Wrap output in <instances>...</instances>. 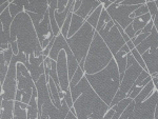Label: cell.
<instances>
[{"instance_id": "e575fe53", "label": "cell", "mask_w": 158, "mask_h": 119, "mask_svg": "<svg viewBox=\"0 0 158 119\" xmlns=\"http://www.w3.org/2000/svg\"><path fill=\"white\" fill-rule=\"evenodd\" d=\"M124 32L127 33V35L130 37V39H134L135 37H136V32L134 31V29H133V27H132V24L131 25H129L128 27H127L126 30H124Z\"/></svg>"}, {"instance_id": "d6a6232c", "label": "cell", "mask_w": 158, "mask_h": 119, "mask_svg": "<svg viewBox=\"0 0 158 119\" xmlns=\"http://www.w3.org/2000/svg\"><path fill=\"white\" fill-rule=\"evenodd\" d=\"M150 76H151V75L149 74V72H148V71H144V70H143V71L141 72V74L139 75V77L137 78V80L135 81L134 85H138L139 83H141L142 81H144V80H146L148 77H150Z\"/></svg>"}, {"instance_id": "ffe728a7", "label": "cell", "mask_w": 158, "mask_h": 119, "mask_svg": "<svg viewBox=\"0 0 158 119\" xmlns=\"http://www.w3.org/2000/svg\"><path fill=\"white\" fill-rule=\"evenodd\" d=\"M152 18H151V15L150 13H148L146 15H142V16H139V17H136L134 18L133 20V23H132V27H133L134 31L135 32H140L149 24V22L151 21Z\"/></svg>"}, {"instance_id": "d4e9b609", "label": "cell", "mask_w": 158, "mask_h": 119, "mask_svg": "<svg viewBox=\"0 0 158 119\" xmlns=\"http://www.w3.org/2000/svg\"><path fill=\"white\" fill-rule=\"evenodd\" d=\"M85 71H83L80 67H79L78 69H77V71H76V73L74 74L73 78L71 79V81H70V88L76 87V85H77L78 83L81 81V79L85 77Z\"/></svg>"}, {"instance_id": "6da1fadb", "label": "cell", "mask_w": 158, "mask_h": 119, "mask_svg": "<svg viewBox=\"0 0 158 119\" xmlns=\"http://www.w3.org/2000/svg\"><path fill=\"white\" fill-rule=\"evenodd\" d=\"M73 108L78 119H112L115 110L110 108L85 77L76 87L71 88Z\"/></svg>"}, {"instance_id": "d6986e66", "label": "cell", "mask_w": 158, "mask_h": 119, "mask_svg": "<svg viewBox=\"0 0 158 119\" xmlns=\"http://www.w3.org/2000/svg\"><path fill=\"white\" fill-rule=\"evenodd\" d=\"M1 100V112H0V119H13L14 118V100Z\"/></svg>"}, {"instance_id": "9a60e30c", "label": "cell", "mask_w": 158, "mask_h": 119, "mask_svg": "<svg viewBox=\"0 0 158 119\" xmlns=\"http://www.w3.org/2000/svg\"><path fill=\"white\" fill-rule=\"evenodd\" d=\"M158 49V33L155 29V27L152 29L151 34L144 41H142L139 45L136 47V50L140 54H144L149 50H156Z\"/></svg>"}, {"instance_id": "74e56055", "label": "cell", "mask_w": 158, "mask_h": 119, "mask_svg": "<svg viewBox=\"0 0 158 119\" xmlns=\"http://www.w3.org/2000/svg\"><path fill=\"white\" fill-rule=\"evenodd\" d=\"M154 27H155V29H156V31L158 33V14L155 16V18H154Z\"/></svg>"}, {"instance_id": "4fadbf2b", "label": "cell", "mask_w": 158, "mask_h": 119, "mask_svg": "<svg viewBox=\"0 0 158 119\" xmlns=\"http://www.w3.org/2000/svg\"><path fill=\"white\" fill-rule=\"evenodd\" d=\"M70 111L71 109L69 108V105L65 102V99H62V107H61V109H58L54 105L53 100L49 99L44 102L41 113L39 115L43 116L47 119H65L68 114L70 113Z\"/></svg>"}, {"instance_id": "83f0119b", "label": "cell", "mask_w": 158, "mask_h": 119, "mask_svg": "<svg viewBox=\"0 0 158 119\" xmlns=\"http://www.w3.org/2000/svg\"><path fill=\"white\" fill-rule=\"evenodd\" d=\"M149 13V7H148L147 3L146 4H142V6H140L138 9L135 11L133 14L131 15V18L134 20V18H136V17H139V16H142V15H146Z\"/></svg>"}, {"instance_id": "30bf717a", "label": "cell", "mask_w": 158, "mask_h": 119, "mask_svg": "<svg viewBox=\"0 0 158 119\" xmlns=\"http://www.w3.org/2000/svg\"><path fill=\"white\" fill-rule=\"evenodd\" d=\"M18 90L17 87V62L12 59L9 68V72L4 79L3 84L1 85V96L3 100H14L16 98V93Z\"/></svg>"}, {"instance_id": "277c9868", "label": "cell", "mask_w": 158, "mask_h": 119, "mask_svg": "<svg viewBox=\"0 0 158 119\" xmlns=\"http://www.w3.org/2000/svg\"><path fill=\"white\" fill-rule=\"evenodd\" d=\"M113 59L114 55L111 53L100 35L96 32L85 58V69H83L85 73L88 75L96 74L106 69Z\"/></svg>"}, {"instance_id": "ba28073f", "label": "cell", "mask_w": 158, "mask_h": 119, "mask_svg": "<svg viewBox=\"0 0 158 119\" xmlns=\"http://www.w3.org/2000/svg\"><path fill=\"white\" fill-rule=\"evenodd\" d=\"M119 0H114L113 3L110 6L106 11L114 22L118 23L123 30L133 23L131 15L136 11L140 6H122Z\"/></svg>"}, {"instance_id": "1f68e13d", "label": "cell", "mask_w": 158, "mask_h": 119, "mask_svg": "<svg viewBox=\"0 0 158 119\" xmlns=\"http://www.w3.org/2000/svg\"><path fill=\"white\" fill-rule=\"evenodd\" d=\"M122 6H142L146 4V0H122L120 2Z\"/></svg>"}, {"instance_id": "836d02e7", "label": "cell", "mask_w": 158, "mask_h": 119, "mask_svg": "<svg viewBox=\"0 0 158 119\" xmlns=\"http://www.w3.org/2000/svg\"><path fill=\"white\" fill-rule=\"evenodd\" d=\"M69 4V1L68 0H61V1H58V4H57V12H64L65 9H67Z\"/></svg>"}, {"instance_id": "5bb4252c", "label": "cell", "mask_w": 158, "mask_h": 119, "mask_svg": "<svg viewBox=\"0 0 158 119\" xmlns=\"http://www.w3.org/2000/svg\"><path fill=\"white\" fill-rule=\"evenodd\" d=\"M141 56L147 65V70L149 74L152 77H154L155 75L158 74V49L149 50Z\"/></svg>"}, {"instance_id": "484cf974", "label": "cell", "mask_w": 158, "mask_h": 119, "mask_svg": "<svg viewBox=\"0 0 158 119\" xmlns=\"http://www.w3.org/2000/svg\"><path fill=\"white\" fill-rule=\"evenodd\" d=\"M111 20H112V18H111V16L109 15L108 11H106V9H103L102 12H101V16H100V19H99L98 25H97V27H96V32L100 31L104 25H106V23H109Z\"/></svg>"}, {"instance_id": "8d00e7d4", "label": "cell", "mask_w": 158, "mask_h": 119, "mask_svg": "<svg viewBox=\"0 0 158 119\" xmlns=\"http://www.w3.org/2000/svg\"><path fill=\"white\" fill-rule=\"evenodd\" d=\"M65 119H78L77 116H76V113H75V110H74V108L71 109L70 113L68 114V116H67V118H65Z\"/></svg>"}, {"instance_id": "cb8c5ba5", "label": "cell", "mask_w": 158, "mask_h": 119, "mask_svg": "<svg viewBox=\"0 0 158 119\" xmlns=\"http://www.w3.org/2000/svg\"><path fill=\"white\" fill-rule=\"evenodd\" d=\"M103 9L104 7L102 6V3H101V6H99L97 9H96L95 11H94L90 16H89V18L86 19V22H89V23H90L94 29L97 27L99 19H100V16H101V12H102Z\"/></svg>"}, {"instance_id": "60d3db41", "label": "cell", "mask_w": 158, "mask_h": 119, "mask_svg": "<svg viewBox=\"0 0 158 119\" xmlns=\"http://www.w3.org/2000/svg\"><path fill=\"white\" fill-rule=\"evenodd\" d=\"M155 3H156V6L158 7V0H155Z\"/></svg>"}, {"instance_id": "2e32d148", "label": "cell", "mask_w": 158, "mask_h": 119, "mask_svg": "<svg viewBox=\"0 0 158 119\" xmlns=\"http://www.w3.org/2000/svg\"><path fill=\"white\" fill-rule=\"evenodd\" d=\"M99 6H101L100 0H82L80 9L76 13H74V14L78 15L79 17H81V18L85 19L86 21L89 16H90L92 13L95 11Z\"/></svg>"}, {"instance_id": "8992f818", "label": "cell", "mask_w": 158, "mask_h": 119, "mask_svg": "<svg viewBox=\"0 0 158 119\" xmlns=\"http://www.w3.org/2000/svg\"><path fill=\"white\" fill-rule=\"evenodd\" d=\"M142 71H143L142 67L135 60L133 55L130 53L128 55L127 70H126V73H124L123 77H122V79H121L120 88H119V91L117 92L115 98H114L113 102L111 103L110 108H113L114 105L119 103L121 100H123L124 98H128V94H129L130 90H131L132 87L134 85L135 81H136L137 78L139 77V75L141 74Z\"/></svg>"}, {"instance_id": "7a4b0ae2", "label": "cell", "mask_w": 158, "mask_h": 119, "mask_svg": "<svg viewBox=\"0 0 158 119\" xmlns=\"http://www.w3.org/2000/svg\"><path fill=\"white\" fill-rule=\"evenodd\" d=\"M13 41H17L19 52L24 53L29 58L31 54H36L37 56L43 55V50L38 39L36 30L31 17L25 11L20 13L13 20L10 43Z\"/></svg>"}, {"instance_id": "4dcf8cb0", "label": "cell", "mask_w": 158, "mask_h": 119, "mask_svg": "<svg viewBox=\"0 0 158 119\" xmlns=\"http://www.w3.org/2000/svg\"><path fill=\"white\" fill-rule=\"evenodd\" d=\"M134 109H135V101L133 100L129 105V107L123 111V113L121 114V116H120V118H119V119H130L131 115L134 112Z\"/></svg>"}, {"instance_id": "f1b7e54d", "label": "cell", "mask_w": 158, "mask_h": 119, "mask_svg": "<svg viewBox=\"0 0 158 119\" xmlns=\"http://www.w3.org/2000/svg\"><path fill=\"white\" fill-rule=\"evenodd\" d=\"M147 6L149 7V13H150V15H151V18L153 21H154L155 16L158 14V7L156 6V3H155V1H152V0H148Z\"/></svg>"}, {"instance_id": "603a6c76", "label": "cell", "mask_w": 158, "mask_h": 119, "mask_svg": "<svg viewBox=\"0 0 158 119\" xmlns=\"http://www.w3.org/2000/svg\"><path fill=\"white\" fill-rule=\"evenodd\" d=\"M133 101V99H131V98H124L123 100H121L119 103H117L116 105H114L113 109L115 110V115L113 116V118L112 119H119L121 116V114L123 113V111L126 110L127 108L129 107L130 103Z\"/></svg>"}, {"instance_id": "3957f363", "label": "cell", "mask_w": 158, "mask_h": 119, "mask_svg": "<svg viewBox=\"0 0 158 119\" xmlns=\"http://www.w3.org/2000/svg\"><path fill=\"white\" fill-rule=\"evenodd\" d=\"M85 76L96 94L110 107L119 91L121 82L120 73L115 60H112L108 67L100 72Z\"/></svg>"}, {"instance_id": "8fae6325", "label": "cell", "mask_w": 158, "mask_h": 119, "mask_svg": "<svg viewBox=\"0 0 158 119\" xmlns=\"http://www.w3.org/2000/svg\"><path fill=\"white\" fill-rule=\"evenodd\" d=\"M98 34L101 36V38H102L103 41L106 42V44L108 45V47L114 56L127 44L123 37L121 36L120 32L117 29L116 25H114L110 32H106V33L100 32V33H98Z\"/></svg>"}, {"instance_id": "b9f144b4", "label": "cell", "mask_w": 158, "mask_h": 119, "mask_svg": "<svg viewBox=\"0 0 158 119\" xmlns=\"http://www.w3.org/2000/svg\"><path fill=\"white\" fill-rule=\"evenodd\" d=\"M153 78H157V79H158V74H156V75H155V76H154V77H153Z\"/></svg>"}, {"instance_id": "f546056e", "label": "cell", "mask_w": 158, "mask_h": 119, "mask_svg": "<svg viewBox=\"0 0 158 119\" xmlns=\"http://www.w3.org/2000/svg\"><path fill=\"white\" fill-rule=\"evenodd\" d=\"M131 54L133 55V57L135 58V60H136V61L138 62L140 65H141L142 69H143L144 71H148V70H147V65H146V63H144V61H143V58H142L141 54H140V53L138 52V51L136 50V47H135L134 50H132V51H131Z\"/></svg>"}, {"instance_id": "7402d4cb", "label": "cell", "mask_w": 158, "mask_h": 119, "mask_svg": "<svg viewBox=\"0 0 158 119\" xmlns=\"http://www.w3.org/2000/svg\"><path fill=\"white\" fill-rule=\"evenodd\" d=\"M154 91H155V84H154V82H153V79H152V81L150 82L149 84H147L143 88H142V91L139 93V95L134 99L135 103L142 102V101H144L146 99H148V98H149L150 96L153 94V92H154Z\"/></svg>"}, {"instance_id": "ab89813d", "label": "cell", "mask_w": 158, "mask_h": 119, "mask_svg": "<svg viewBox=\"0 0 158 119\" xmlns=\"http://www.w3.org/2000/svg\"><path fill=\"white\" fill-rule=\"evenodd\" d=\"M154 119H158V105L156 107V111H155V116H154Z\"/></svg>"}, {"instance_id": "5b68a950", "label": "cell", "mask_w": 158, "mask_h": 119, "mask_svg": "<svg viewBox=\"0 0 158 119\" xmlns=\"http://www.w3.org/2000/svg\"><path fill=\"white\" fill-rule=\"evenodd\" d=\"M95 33L96 29H94L89 22L85 21L82 27L73 37L67 39L69 47L73 52L74 56L77 59L79 67L82 70L85 69V58L91 47L92 42H93Z\"/></svg>"}, {"instance_id": "7c38bea8", "label": "cell", "mask_w": 158, "mask_h": 119, "mask_svg": "<svg viewBox=\"0 0 158 119\" xmlns=\"http://www.w3.org/2000/svg\"><path fill=\"white\" fill-rule=\"evenodd\" d=\"M57 74L59 79L60 88L63 94L71 92L70 88V78H69V69H68V57L64 50H61L57 59Z\"/></svg>"}, {"instance_id": "ac0fdd59", "label": "cell", "mask_w": 158, "mask_h": 119, "mask_svg": "<svg viewBox=\"0 0 158 119\" xmlns=\"http://www.w3.org/2000/svg\"><path fill=\"white\" fill-rule=\"evenodd\" d=\"M24 11L35 13L38 15H44L49 11V0H47V1H33V0H31L24 6Z\"/></svg>"}, {"instance_id": "4316f807", "label": "cell", "mask_w": 158, "mask_h": 119, "mask_svg": "<svg viewBox=\"0 0 158 119\" xmlns=\"http://www.w3.org/2000/svg\"><path fill=\"white\" fill-rule=\"evenodd\" d=\"M9 11L11 13V16L13 18H15V17H17L20 13L24 12V7L19 6V4H17L16 2L13 0V1L10 3V6H9Z\"/></svg>"}, {"instance_id": "52a82bcc", "label": "cell", "mask_w": 158, "mask_h": 119, "mask_svg": "<svg viewBox=\"0 0 158 119\" xmlns=\"http://www.w3.org/2000/svg\"><path fill=\"white\" fill-rule=\"evenodd\" d=\"M27 13L29 14L31 19H32V22L34 24L35 30H36L38 39H39L42 50H44L53 40V38L55 37L52 31V27H51L49 11L45 13L44 15H38L31 12Z\"/></svg>"}, {"instance_id": "d590c367", "label": "cell", "mask_w": 158, "mask_h": 119, "mask_svg": "<svg viewBox=\"0 0 158 119\" xmlns=\"http://www.w3.org/2000/svg\"><path fill=\"white\" fill-rule=\"evenodd\" d=\"M81 3H82V0H77V1L74 2V6H73V13H76L78 11L79 9H80L81 6Z\"/></svg>"}, {"instance_id": "9c48e42d", "label": "cell", "mask_w": 158, "mask_h": 119, "mask_svg": "<svg viewBox=\"0 0 158 119\" xmlns=\"http://www.w3.org/2000/svg\"><path fill=\"white\" fill-rule=\"evenodd\" d=\"M158 105V91L153 92V94L148 99L142 102L135 103L134 112L130 119H154L155 111Z\"/></svg>"}, {"instance_id": "f35d334b", "label": "cell", "mask_w": 158, "mask_h": 119, "mask_svg": "<svg viewBox=\"0 0 158 119\" xmlns=\"http://www.w3.org/2000/svg\"><path fill=\"white\" fill-rule=\"evenodd\" d=\"M153 82H154V84H155V88H156V91H158V79L157 78H153Z\"/></svg>"}, {"instance_id": "e0dca14e", "label": "cell", "mask_w": 158, "mask_h": 119, "mask_svg": "<svg viewBox=\"0 0 158 119\" xmlns=\"http://www.w3.org/2000/svg\"><path fill=\"white\" fill-rule=\"evenodd\" d=\"M130 53H131V50H130L128 45L126 44L118 53H117L115 56H114V60L116 61L119 73H120V79H122L124 73H126L127 64H128V55Z\"/></svg>"}, {"instance_id": "44dd1931", "label": "cell", "mask_w": 158, "mask_h": 119, "mask_svg": "<svg viewBox=\"0 0 158 119\" xmlns=\"http://www.w3.org/2000/svg\"><path fill=\"white\" fill-rule=\"evenodd\" d=\"M85 23V20L82 19L81 17H79L78 15L73 14L72 17V21H71V25H70V31H69V38L73 37L74 35L77 33L79 30L82 27V25Z\"/></svg>"}]
</instances>
